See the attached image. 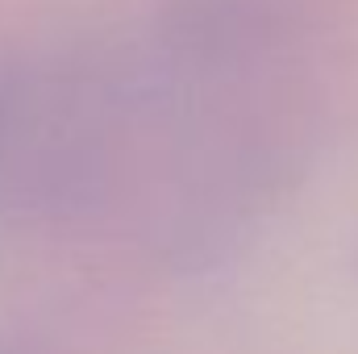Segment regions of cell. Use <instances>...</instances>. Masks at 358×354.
Listing matches in <instances>:
<instances>
[{
  "label": "cell",
  "mask_w": 358,
  "mask_h": 354,
  "mask_svg": "<svg viewBox=\"0 0 358 354\" xmlns=\"http://www.w3.org/2000/svg\"><path fill=\"white\" fill-rule=\"evenodd\" d=\"M108 176V50H0V217H104Z\"/></svg>",
  "instance_id": "6da1fadb"
},
{
  "label": "cell",
  "mask_w": 358,
  "mask_h": 354,
  "mask_svg": "<svg viewBox=\"0 0 358 354\" xmlns=\"http://www.w3.org/2000/svg\"><path fill=\"white\" fill-rule=\"evenodd\" d=\"M0 354H38V351H29V346H0Z\"/></svg>",
  "instance_id": "7a4b0ae2"
}]
</instances>
